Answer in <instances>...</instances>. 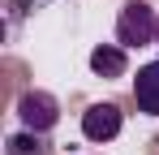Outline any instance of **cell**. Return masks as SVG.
<instances>
[{"instance_id": "cell-5", "label": "cell", "mask_w": 159, "mask_h": 155, "mask_svg": "<svg viewBox=\"0 0 159 155\" xmlns=\"http://www.w3.org/2000/svg\"><path fill=\"white\" fill-rule=\"evenodd\" d=\"M90 69H95L99 78H125L129 56H125V48H120V43H99V48L90 52Z\"/></svg>"}, {"instance_id": "cell-2", "label": "cell", "mask_w": 159, "mask_h": 155, "mask_svg": "<svg viewBox=\"0 0 159 155\" xmlns=\"http://www.w3.org/2000/svg\"><path fill=\"white\" fill-rule=\"evenodd\" d=\"M17 121H22V129H34V134L56 129V121H60L56 95H48V91H26V95L17 99Z\"/></svg>"}, {"instance_id": "cell-1", "label": "cell", "mask_w": 159, "mask_h": 155, "mask_svg": "<svg viewBox=\"0 0 159 155\" xmlns=\"http://www.w3.org/2000/svg\"><path fill=\"white\" fill-rule=\"evenodd\" d=\"M155 35H159V13L146 0H125L120 4V17H116V43L129 52V48L155 43Z\"/></svg>"}, {"instance_id": "cell-7", "label": "cell", "mask_w": 159, "mask_h": 155, "mask_svg": "<svg viewBox=\"0 0 159 155\" xmlns=\"http://www.w3.org/2000/svg\"><path fill=\"white\" fill-rule=\"evenodd\" d=\"M155 48H159V35H155Z\"/></svg>"}, {"instance_id": "cell-3", "label": "cell", "mask_w": 159, "mask_h": 155, "mask_svg": "<svg viewBox=\"0 0 159 155\" xmlns=\"http://www.w3.org/2000/svg\"><path fill=\"white\" fill-rule=\"evenodd\" d=\"M120 129H125V112L116 103H90L82 112V138L95 142V147H107Z\"/></svg>"}, {"instance_id": "cell-6", "label": "cell", "mask_w": 159, "mask_h": 155, "mask_svg": "<svg viewBox=\"0 0 159 155\" xmlns=\"http://www.w3.org/2000/svg\"><path fill=\"white\" fill-rule=\"evenodd\" d=\"M4 155H48V142H43V134L22 129V134H9L4 138Z\"/></svg>"}, {"instance_id": "cell-4", "label": "cell", "mask_w": 159, "mask_h": 155, "mask_svg": "<svg viewBox=\"0 0 159 155\" xmlns=\"http://www.w3.org/2000/svg\"><path fill=\"white\" fill-rule=\"evenodd\" d=\"M133 103H138V112L159 116V60L138 69V78H133Z\"/></svg>"}]
</instances>
